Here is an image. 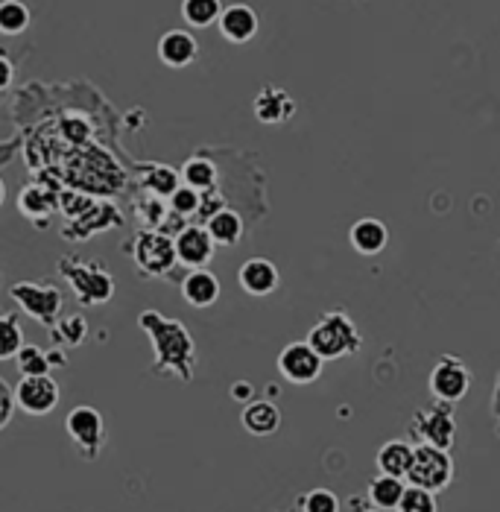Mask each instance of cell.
<instances>
[{"instance_id": "cell-10", "label": "cell", "mask_w": 500, "mask_h": 512, "mask_svg": "<svg viewBox=\"0 0 500 512\" xmlns=\"http://www.w3.org/2000/svg\"><path fill=\"white\" fill-rule=\"evenodd\" d=\"M322 366H325V360L310 349L308 340L290 343L278 355V372H281V378L290 381V384H299V387L313 384L322 375Z\"/></svg>"}, {"instance_id": "cell-7", "label": "cell", "mask_w": 500, "mask_h": 512, "mask_svg": "<svg viewBox=\"0 0 500 512\" xmlns=\"http://www.w3.org/2000/svg\"><path fill=\"white\" fill-rule=\"evenodd\" d=\"M451 480H454V460H451V454L442 451V448H433V445H416L407 483L436 495V492L448 489Z\"/></svg>"}, {"instance_id": "cell-2", "label": "cell", "mask_w": 500, "mask_h": 512, "mask_svg": "<svg viewBox=\"0 0 500 512\" xmlns=\"http://www.w3.org/2000/svg\"><path fill=\"white\" fill-rule=\"evenodd\" d=\"M308 346L322 360H340V357H351L354 352H360L363 334L357 331L354 319L346 311H328L310 328Z\"/></svg>"}, {"instance_id": "cell-1", "label": "cell", "mask_w": 500, "mask_h": 512, "mask_svg": "<svg viewBox=\"0 0 500 512\" xmlns=\"http://www.w3.org/2000/svg\"><path fill=\"white\" fill-rule=\"evenodd\" d=\"M138 325L153 343L155 375L173 372L179 381H191L193 369H196V346H193L188 325H182L179 319L161 316L158 311H144L138 316Z\"/></svg>"}, {"instance_id": "cell-3", "label": "cell", "mask_w": 500, "mask_h": 512, "mask_svg": "<svg viewBox=\"0 0 500 512\" xmlns=\"http://www.w3.org/2000/svg\"><path fill=\"white\" fill-rule=\"evenodd\" d=\"M59 276L65 278L74 290L79 305L100 308L109 305L115 296V278L100 261H82V258H62Z\"/></svg>"}, {"instance_id": "cell-6", "label": "cell", "mask_w": 500, "mask_h": 512, "mask_svg": "<svg viewBox=\"0 0 500 512\" xmlns=\"http://www.w3.org/2000/svg\"><path fill=\"white\" fill-rule=\"evenodd\" d=\"M132 261L135 267L150 278H164L173 273L176 261V246L173 237L164 235L161 229H144L141 235L135 237L132 246Z\"/></svg>"}, {"instance_id": "cell-33", "label": "cell", "mask_w": 500, "mask_h": 512, "mask_svg": "<svg viewBox=\"0 0 500 512\" xmlns=\"http://www.w3.org/2000/svg\"><path fill=\"white\" fill-rule=\"evenodd\" d=\"M170 211L179 214V217H193L202 211V194L193 191L188 185H182L173 197H170Z\"/></svg>"}, {"instance_id": "cell-26", "label": "cell", "mask_w": 500, "mask_h": 512, "mask_svg": "<svg viewBox=\"0 0 500 512\" xmlns=\"http://www.w3.org/2000/svg\"><path fill=\"white\" fill-rule=\"evenodd\" d=\"M144 188L153 194V197H173L179 188H182V173H176L173 167L167 164H150L144 170Z\"/></svg>"}, {"instance_id": "cell-30", "label": "cell", "mask_w": 500, "mask_h": 512, "mask_svg": "<svg viewBox=\"0 0 500 512\" xmlns=\"http://www.w3.org/2000/svg\"><path fill=\"white\" fill-rule=\"evenodd\" d=\"M15 366H18L21 378H41V375H50V369H53L47 352L39 349V346H27V343H24V349L15 357Z\"/></svg>"}, {"instance_id": "cell-15", "label": "cell", "mask_w": 500, "mask_h": 512, "mask_svg": "<svg viewBox=\"0 0 500 512\" xmlns=\"http://www.w3.org/2000/svg\"><path fill=\"white\" fill-rule=\"evenodd\" d=\"M278 281H281L278 267L267 258H249V261H243V267L237 273L240 290L249 296H270L278 290Z\"/></svg>"}, {"instance_id": "cell-36", "label": "cell", "mask_w": 500, "mask_h": 512, "mask_svg": "<svg viewBox=\"0 0 500 512\" xmlns=\"http://www.w3.org/2000/svg\"><path fill=\"white\" fill-rule=\"evenodd\" d=\"M252 393H255V390H252V384H246V381H237V384L231 387V398L240 401V404H243V401L249 404V401H252Z\"/></svg>"}, {"instance_id": "cell-37", "label": "cell", "mask_w": 500, "mask_h": 512, "mask_svg": "<svg viewBox=\"0 0 500 512\" xmlns=\"http://www.w3.org/2000/svg\"><path fill=\"white\" fill-rule=\"evenodd\" d=\"M6 202V185H3V179H0V205Z\"/></svg>"}, {"instance_id": "cell-31", "label": "cell", "mask_w": 500, "mask_h": 512, "mask_svg": "<svg viewBox=\"0 0 500 512\" xmlns=\"http://www.w3.org/2000/svg\"><path fill=\"white\" fill-rule=\"evenodd\" d=\"M299 510L302 512H343L340 498L331 489H310L299 498Z\"/></svg>"}, {"instance_id": "cell-35", "label": "cell", "mask_w": 500, "mask_h": 512, "mask_svg": "<svg viewBox=\"0 0 500 512\" xmlns=\"http://www.w3.org/2000/svg\"><path fill=\"white\" fill-rule=\"evenodd\" d=\"M12 79H15V65L0 53V91H6L12 85Z\"/></svg>"}, {"instance_id": "cell-19", "label": "cell", "mask_w": 500, "mask_h": 512, "mask_svg": "<svg viewBox=\"0 0 500 512\" xmlns=\"http://www.w3.org/2000/svg\"><path fill=\"white\" fill-rule=\"evenodd\" d=\"M243 431L252 436H272L281 428V410L272 401H249L240 413Z\"/></svg>"}, {"instance_id": "cell-29", "label": "cell", "mask_w": 500, "mask_h": 512, "mask_svg": "<svg viewBox=\"0 0 500 512\" xmlns=\"http://www.w3.org/2000/svg\"><path fill=\"white\" fill-rule=\"evenodd\" d=\"M85 337H88V322H85V316L82 314L65 316V319H59L56 328H53V340H56L59 346H68V349L82 346Z\"/></svg>"}, {"instance_id": "cell-13", "label": "cell", "mask_w": 500, "mask_h": 512, "mask_svg": "<svg viewBox=\"0 0 500 512\" xmlns=\"http://www.w3.org/2000/svg\"><path fill=\"white\" fill-rule=\"evenodd\" d=\"M217 27H220V36L229 44H246L258 36V12L246 3H231L223 9Z\"/></svg>"}, {"instance_id": "cell-11", "label": "cell", "mask_w": 500, "mask_h": 512, "mask_svg": "<svg viewBox=\"0 0 500 512\" xmlns=\"http://www.w3.org/2000/svg\"><path fill=\"white\" fill-rule=\"evenodd\" d=\"M15 404L18 410H24L27 416H47L56 410L59 404V384L50 375L41 378H21V384L15 387Z\"/></svg>"}, {"instance_id": "cell-24", "label": "cell", "mask_w": 500, "mask_h": 512, "mask_svg": "<svg viewBox=\"0 0 500 512\" xmlns=\"http://www.w3.org/2000/svg\"><path fill=\"white\" fill-rule=\"evenodd\" d=\"M223 3L220 0H182V18L193 30H205L214 27L223 15Z\"/></svg>"}, {"instance_id": "cell-20", "label": "cell", "mask_w": 500, "mask_h": 512, "mask_svg": "<svg viewBox=\"0 0 500 512\" xmlns=\"http://www.w3.org/2000/svg\"><path fill=\"white\" fill-rule=\"evenodd\" d=\"M413 454H416V445L404 442V439H389L381 445L375 463H378V472L389 474V477H407L410 466H413Z\"/></svg>"}, {"instance_id": "cell-9", "label": "cell", "mask_w": 500, "mask_h": 512, "mask_svg": "<svg viewBox=\"0 0 500 512\" xmlns=\"http://www.w3.org/2000/svg\"><path fill=\"white\" fill-rule=\"evenodd\" d=\"M430 395L442 404H457L471 390V369L462 363L460 357L445 355L433 369H430Z\"/></svg>"}, {"instance_id": "cell-21", "label": "cell", "mask_w": 500, "mask_h": 512, "mask_svg": "<svg viewBox=\"0 0 500 512\" xmlns=\"http://www.w3.org/2000/svg\"><path fill=\"white\" fill-rule=\"evenodd\" d=\"M205 229H208V235H211V240H214L217 246H226V249H229V246H237L240 237H243V220H240L237 211L220 208V211H214V214L208 217Z\"/></svg>"}, {"instance_id": "cell-34", "label": "cell", "mask_w": 500, "mask_h": 512, "mask_svg": "<svg viewBox=\"0 0 500 512\" xmlns=\"http://www.w3.org/2000/svg\"><path fill=\"white\" fill-rule=\"evenodd\" d=\"M15 410H18V404H15V390L0 378V431L12 422Z\"/></svg>"}, {"instance_id": "cell-23", "label": "cell", "mask_w": 500, "mask_h": 512, "mask_svg": "<svg viewBox=\"0 0 500 512\" xmlns=\"http://www.w3.org/2000/svg\"><path fill=\"white\" fill-rule=\"evenodd\" d=\"M33 12L24 0H0V36H21L30 30Z\"/></svg>"}, {"instance_id": "cell-28", "label": "cell", "mask_w": 500, "mask_h": 512, "mask_svg": "<svg viewBox=\"0 0 500 512\" xmlns=\"http://www.w3.org/2000/svg\"><path fill=\"white\" fill-rule=\"evenodd\" d=\"M182 182H185L188 188H193V191L205 194V191H211V188L217 185V167L202 156L188 158L185 167H182Z\"/></svg>"}, {"instance_id": "cell-27", "label": "cell", "mask_w": 500, "mask_h": 512, "mask_svg": "<svg viewBox=\"0 0 500 512\" xmlns=\"http://www.w3.org/2000/svg\"><path fill=\"white\" fill-rule=\"evenodd\" d=\"M18 208H21V214L30 217V220H39V217L47 220V217L56 211V197H53L50 191L39 188V185H27V188L18 194Z\"/></svg>"}, {"instance_id": "cell-14", "label": "cell", "mask_w": 500, "mask_h": 512, "mask_svg": "<svg viewBox=\"0 0 500 512\" xmlns=\"http://www.w3.org/2000/svg\"><path fill=\"white\" fill-rule=\"evenodd\" d=\"M196 56H199V41L193 39L188 30H167L158 39V59L173 71L193 65Z\"/></svg>"}, {"instance_id": "cell-5", "label": "cell", "mask_w": 500, "mask_h": 512, "mask_svg": "<svg viewBox=\"0 0 500 512\" xmlns=\"http://www.w3.org/2000/svg\"><path fill=\"white\" fill-rule=\"evenodd\" d=\"M65 434L71 436L82 460H88V463L100 460V454L106 448V422L97 407H91V404L74 407L65 419Z\"/></svg>"}, {"instance_id": "cell-4", "label": "cell", "mask_w": 500, "mask_h": 512, "mask_svg": "<svg viewBox=\"0 0 500 512\" xmlns=\"http://www.w3.org/2000/svg\"><path fill=\"white\" fill-rule=\"evenodd\" d=\"M9 296L21 314L33 316L47 328H56L62 308H65V293L53 281H15L9 287Z\"/></svg>"}, {"instance_id": "cell-22", "label": "cell", "mask_w": 500, "mask_h": 512, "mask_svg": "<svg viewBox=\"0 0 500 512\" xmlns=\"http://www.w3.org/2000/svg\"><path fill=\"white\" fill-rule=\"evenodd\" d=\"M404 492H407V483H404L401 477L378 474V477L369 483L366 498H369V504H372L375 510H398V504H401Z\"/></svg>"}, {"instance_id": "cell-18", "label": "cell", "mask_w": 500, "mask_h": 512, "mask_svg": "<svg viewBox=\"0 0 500 512\" xmlns=\"http://www.w3.org/2000/svg\"><path fill=\"white\" fill-rule=\"evenodd\" d=\"M182 299L191 308H211L220 299V278L211 270H191L185 281H182Z\"/></svg>"}, {"instance_id": "cell-17", "label": "cell", "mask_w": 500, "mask_h": 512, "mask_svg": "<svg viewBox=\"0 0 500 512\" xmlns=\"http://www.w3.org/2000/svg\"><path fill=\"white\" fill-rule=\"evenodd\" d=\"M348 240H351L354 252L372 258V255H381L386 249V243H389V229H386L384 220H378V217H363V220H357V223L351 226Z\"/></svg>"}, {"instance_id": "cell-12", "label": "cell", "mask_w": 500, "mask_h": 512, "mask_svg": "<svg viewBox=\"0 0 500 512\" xmlns=\"http://www.w3.org/2000/svg\"><path fill=\"white\" fill-rule=\"evenodd\" d=\"M173 246H176V261L188 270H205V264H211L217 249L205 226H185L182 232H176Z\"/></svg>"}, {"instance_id": "cell-8", "label": "cell", "mask_w": 500, "mask_h": 512, "mask_svg": "<svg viewBox=\"0 0 500 512\" xmlns=\"http://www.w3.org/2000/svg\"><path fill=\"white\" fill-rule=\"evenodd\" d=\"M413 434L419 439V445H433L448 451L454 445L457 436V422H454V407L436 401L433 407H424L413 416Z\"/></svg>"}, {"instance_id": "cell-25", "label": "cell", "mask_w": 500, "mask_h": 512, "mask_svg": "<svg viewBox=\"0 0 500 512\" xmlns=\"http://www.w3.org/2000/svg\"><path fill=\"white\" fill-rule=\"evenodd\" d=\"M24 349V328L15 311L0 308V360H15Z\"/></svg>"}, {"instance_id": "cell-32", "label": "cell", "mask_w": 500, "mask_h": 512, "mask_svg": "<svg viewBox=\"0 0 500 512\" xmlns=\"http://www.w3.org/2000/svg\"><path fill=\"white\" fill-rule=\"evenodd\" d=\"M395 512H439V504H436L433 492L419 489V486H407V492H404Z\"/></svg>"}, {"instance_id": "cell-16", "label": "cell", "mask_w": 500, "mask_h": 512, "mask_svg": "<svg viewBox=\"0 0 500 512\" xmlns=\"http://www.w3.org/2000/svg\"><path fill=\"white\" fill-rule=\"evenodd\" d=\"M252 109H255V118L261 120V123H284V120L293 118L296 100L284 88H278V85H264L258 91Z\"/></svg>"}]
</instances>
